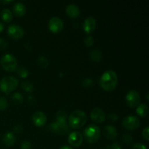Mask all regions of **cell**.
<instances>
[{
    "instance_id": "6da1fadb",
    "label": "cell",
    "mask_w": 149,
    "mask_h": 149,
    "mask_svg": "<svg viewBox=\"0 0 149 149\" xmlns=\"http://www.w3.org/2000/svg\"><path fill=\"white\" fill-rule=\"evenodd\" d=\"M100 87L106 91H113L118 84L117 74L113 70H108L102 74L99 81Z\"/></svg>"
},
{
    "instance_id": "7a4b0ae2",
    "label": "cell",
    "mask_w": 149,
    "mask_h": 149,
    "mask_svg": "<svg viewBox=\"0 0 149 149\" xmlns=\"http://www.w3.org/2000/svg\"><path fill=\"white\" fill-rule=\"evenodd\" d=\"M87 114L82 110H75L68 116V125L73 129H79L85 125Z\"/></svg>"
},
{
    "instance_id": "3957f363",
    "label": "cell",
    "mask_w": 149,
    "mask_h": 149,
    "mask_svg": "<svg viewBox=\"0 0 149 149\" xmlns=\"http://www.w3.org/2000/svg\"><path fill=\"white\" fill-rule=\"evenodd\" d=\"M18 85V80L14 77L7 76L3 77L0 81V89L5 94L14 91Z\"/></svg>"
},
{
    "instance_id": "277c9868",
    "label": "cell",
    "mask_w": 149,
    "mask_h": 149,
    "mask_svg": "<svg viewBox=\"0 0 149 149\" xmlns=\"http://www.w3.org/2000/svg\"><path fill=\"white\" fill-rule=\"evenodd\" d=\"M84 137L89 143L97 142L100 137V130L99 127L95 125L87 126L84 130Z\"/></svg>"
},
{
    "instance_id": "5b68a950",
    "label": "cell",
    "mask_w": 149,
    "mask_h": 149,
    "mask_svg": "<svg viewBox=\"0 0 149 149\" xmlns=\"http://www.w3.org/2000/svg\"><path fill=\"white\" fill-rule=\"evenodd\" d=\"M1 65L6 71L14 72L17 68V59L11 54H5L1 58Z\"/></svg>"
},
{
    "instance_id": "8992f818",
    "label": "cell",
    "mask_w": 149,
    "mask_h": 149,
    "mask_svg": "<svg viewBox=\"0 0 149 149\" xmlns=\"http://www.w3.org/2000/svg\"><path fill=\"white\" fill-rule=\"evenodd\" d=\"M125 101L130 108L137 107L141 101V96L139 93L135 90L129 91L125 96Z\"/></svg>"
},
{
    "instance_id": "52a82bcc",
    "label": "cell",
    "mask_w": 149,
    "mask_h": 149,
    "mask_svg": "<svg viewBox=\"0 0 149 149\" xmlns=\"http://www.w3.org/2000/svg\"><path fill=\"white\" fill-rule=\"evenodd\" d=\"M122 125L128 130H135L140 126V119L137 116L130 115L123 119Z\"/></svg>"
},
{
    "instance_id": "ba28073f",
    "label": "cell",
    "mask_w": 149,
    "mask_h": 149,
    "mask_svg": "<svg viewBox=\"0 0 149 149\" xmlns=\"http://www.w3.org/2000/svg\"><path fill=\"white\" fill-rule=\"evenodd\" d=\"M63 22L60 17H52L48 22V28L52 33H59L63 29Z\"/></svg>"
},
{
    "instance_id": "9c48e42d",
    "label": "cell",
    "mask_w": 149,
    "mask_h": 149,
    "mask_svg": "<svg viewBox=\"0 0 149 149\" xmlns=\"http://www.w3.org/2000/svg\"><path fill=\"white\" fill-rule=\"evenodd\" d=\"M7 34L11 39H19L24 35V30L18 25L12 24L7 29Z\"/></svg>"
},
{
    "instance_id": "30bf717a",
    "label": "cell",
    "mask_w": 149,
    "mask_h": 149,
    "mask_svg": "<svg viewBox=\"0 0 149 149\" xmlns=\"http://www.w3.org/2000/svg\"><path fill=\"white\" fill-rule=\"evenodd\" d=\"M106 113L103 111V109L100 108H95L90 112V119L95 123H103L106 120Z\"/></svg>"
},
{
    "instance_id": "8fae6325",
    "label": "cell",
    "mask_w": 149,
    "mask_h": 149,
    "mask_svg": "<svg viewBox=\"0 0 149 149\" xmlns=\"http://www.w3.org/2000/svg\"><path fill=\"white\" fill-rule=\"evenodd\" d=\"M68 142L73 147H79L82 144L83 136L79 132H73L68 137Z\"/></svg>"
},
{
    "instance_id": "7c38bea8",
    "label": "cell",
    "mask_w": 149,
    "mask_h": 149,
    "mask_svg": "<svg viewBox=\"0 0 149 149\" xmlns=\"http://www.w3.org/2000/svg\"><path fill=\"white\" fill-rule=\"evenodd\" d=\"M47 119L46 115L45 114V113L40 111H37L34 112L33 115H32L33 123L36 127H39L45 126L47 122Z\"/></svg>"
},
{
    "instance_id": "4fadbf2b",
    "label": "cell",
    "mask_w": 149,
    "mask_h": 149,
    "mask_svg": "<svg viewBox=\"0 0 149 149\" xmlns=\"http://www.w3.org/2000/svg\"><path fill=\"white\" fill-rule=\"evenodd\" d=\"M49 128L52 132L58 134H65L68 132V125L67 123L54 122L49 125Z\"/></svg>"
},
{
    "instance_id": "5bb4252c",
    "label": "cell",
    "mask_w": 149,
    "mask_h": 149,
    "mask_svg": "<svg viewBox=\"0 0 149 149\" xmlns=\"http://www.w3.org/2000/svg\"><path fill=\"white\" fill-rule=\"evenodd\" d=\"M96 20L93 17H88L84 20L83 23V29L87 34L92 33L95 29Z\"/></svg>"
},
{
    "instance_id": "9a60e30c",
    "label": "cell",
    "mask_w": 149,
    "mask_h": 149,
    "mask_svg": "<svg viewBox=\"0 0 149 149\" xmlns=\"http://www.w3.org/2000/svg\"><path fill=\"white\" fill-rule=\"evenodd\" d=\"M103 135L107 139L115 140L117 138L118 132L116 128L112 125H106L103 129Z\"/></svg>"
},
{
    "instance_id": "2e32d148",
    "label": "cell",
    "mask_w": 149,
    "mask_h": 149,
    "mask_svg": "<svg viewBox=\"0 0 149 149\" xmlns=\"http://www.w3.org/2000/svg\"><path fill=\"white\" fill-rule=\"evenodd\" d=\"M2 142L7 147H11L15 143V135L12 132H7L4 134L2 138Z\"/></svg>"
},
{
    "instance_id": "e0dca14e",
    "label": "cell",
    "mask_w": 149,
    "mask_h": 149,
    "mask_svg": "<svg viewBox=\"0 0 149 149\" xmlns=\"http://www.w3.org/2000/svg\"><path fill=\"white\" fill-rule=\"evenodd\" d=\"M66 14L72 18H76L78 17L80 14V10L76 4H70L65 8Z\"/></svg>"
},
{
    "instance_id": "ac0fdd59",
    "label": "cell",
    "mask_w": 149,
    "mask_h": 149,
    "mask_svg": "<svg viewBox=\"0 0 149 149\" xmlns=\"http://www.w3.org/2000/svg\"><path fill=\"white\" fill-rule=\"evenodd\" d=\"M13 10L15 15L17 16V17H22L26 14V7L23 3L17 2L13 6Z\"/></svg>"
},
{
    "instance_id": "d6986e66",
    "label": "cell",
    "mask_w": 149,
    "mask_h": 149,
    "mask_svg": "<svg viewBox=\"0 0 149 149\" xmlns=\"http://www.w3.org/2000/svg\"><path fill=\"white\" fill-rule=\"evenodd\" d=\"M90 58L95 62H99L103 58L102 52L99 49H93L90 52Z\"/></svg>"
},
{
    "instance_id": "ffe728a7",
    "label": "cell",
    "mask_w": 149,
    "mask_h": 149,
    "mask_svg": "<svg viewBox=\"0 0 149 149\" xmlns=\"http://www.w3.org/2000/svg\"><path fill=\"white\" fill-rule=\"evenodd\" d=\"M136 113L139 115L141 117H146L148 113V107L146 104H140L137 106Z\"/></svg>"
},
{
    "instance_id": "44dd1931",
    "label": "cell",
    "mask_w": 149,
    "mask_h": 149,
    "mask_svg": "<svg viewBox=\"0 0 149 149\" xmlns=\"http://www.w3.org/2000/svg\"><path fill=\"white\" fill-rule=\"evenodd\" d=\"M1 16L2 20L5 23H10L13 20V13L9 9H4L1 12Z\"/></svg>"
},
{
    "instance_id": "7402d4cb",
    "label": "cell",
    "mask_w": 149,
    "mask_h": 149,
    "mask_svg": "<svg viewBox=\"0 0 149 149\" xmlns=\"http://www.w3.org/2000/svg\"><path fill=\"white\" fill-rule=\"evenodd\" d=\"M20 87L23 91L27 93H31L33 90V85L32 83L28 81H23L20 84Z\"/></svg>"
},
{
    "instance_id": "603a6c76",
    "label": "cell",
    "mask_w": 149,
    "mask_h": 149,
    "mask_svg": "<svg viewBox=\"0 0 149 149\" xmlns=\"http://www.w3.org/2000/svg\"><path fill=\"white\" fill-rule=\"evenodd\" d=\"M56 118L58 122H61V123H66V119H67V114L64 111L60 110L57 112L56 113Z\"/></svg>"
},
{
    "instance_id": "cb8c5ba5",
    "label": "cell",
    "mask_w": 149,
    "mask_h": 149,
    "mask_svg": "<svg viewBox=\"0 0 149 149\" xmlns=\"http://www.w3.org/2000/svg\"><path fill=\"white\" fill-rule=\"evenodd\" d=\"M11 99L13 101V103H15V104H20V103H23V97L20 93H14V94L12 95Z\"/></svg>"
},
{
    "instance_id": "d4e9b609",
    "label": "cell",
    "mask_w": 149,
    "mask_h": 149,
    "mask_svg": "<svg viewBox=\"0 0 149 149\" xmlns=\"http://www.w3.org/2000/svg\"><path fill=\"white\" fill-rule=\"evenodd\" d=\"M94 81H93V79L90 78H86L82 80L81 81V85H82L83 87L84 88H91L94 86Z\"/></svg>"
},
{
    "instance_id": "484cf974",
    "label": "cell",
    "mask_w": 149,
    "mask_h": 149,
    "mask_svg": "<svg viewBox=\"0 0 149 149\" xmlns=\"http://www.w3.org/2000/svg\"><path fill=\"white\" fill-rule=\"evenodd\" d=\"M17 72L19 77L21 78H26L29 76V70L25 67H20V68H17Z\"/></svg>"
},
{
    "instance_id": "4316f807",
    "label": "cell",
    "mask_w": 149,
    "mask_h": 149,
    "mask_svg": "<svg viewBox=\"0 0 149 149\" xmlns=\"http://www.w3.org/2000/svg\"><path fill=\"white\" fill-rule=\"evenodd\" d=\"M38 63L42 68H47L49 65V61L45 56H40L38 58Z\"/></svg>"
},
{
    "instance_id": "83f0119b",
    "label": "cell",
    "mask_w": 149,
    "mask_h": 149,
    "mask_svg": "<svg viewBox=\"0 0 149 149\" xmlns=\"http://www.w3.org/2000/svg\"><path fill=\"white\" fill-rule=\"evenodd\" d=\"M8 108V101L4 97H0V111H3Z\"/></svg>"
},
{
    "instance_id": "f1b7e54d",
    "label": "cell",
    "mask_w": 149,
    "mask_h": 149,
    "mask_svg": "<svg viewBox=\"0 0 149 149\" xmlns=\"http://www.w3.org/2000/svg\"><path fill=\"white\" fill-rule=\"evenodd\" d=\"M84 45H85L87 47H89L93 46V45L94 44V39H93V37L91 35H88V36H87L84 38Z\"/></svg>"
},
{
    "instance_id": "f546056e",
    "label": "cell",
    "mask_w": 149,
    "mask_h": 149,
    "mask_svg": "<svg viewBox=\"0 0 149 149\" xmlns=\"http://www.w3.org/2000/svg\"><path fill=\"white\" fill-rule=\"evenodd\" d=\"M123 141L125 142V143L127 144H130L132 142V137L129 134H125L123 136Z\"/></svg>"
},
{
    "instance_id": "4dcf8cb0",
    "label": "cell",
    "mask_w": 149,
    "mask_h": 149,
    "mask_svg": "<svg viewBox=\"0 0 149 149\" xmlns=\"http://www.w3.org/2000/svg\"><path fill=\"white\" fill-rule=\"evenodd\" d=\"M31 143L29 141H24L20 145L21 149H31Z\"/></svg>"
},
{
    "instance_id": "1f68e13d",
    "label": "cell",
    "mask_w": 149,
    "mask_h": 149,
    "mask_svg": "<svg viewBox=\"0 0 149 149\" xmlns=\"http://www.w3.org/2000/svg\"><path fill=\"white\" fill-rule=\"evenodd\" d=\"M142 136L144 139L146 141H148L149 140V127H145V129L143 130L142 132Z\"/></svg>"
},
{
    "instance_id": "d6a6232c",
    "label": "cell",
    "mask_w": 149,
    "mask_h": 149,
    "mask_svg": "<svg viewBox=\"0 0 149 149\" xmlns=\"http://www.w3.org/2000/svg\"><path fill=\"white\" fill-rule=\"evenodd\" d=\"M8 43H7V40L3 38H0V49H4L7 48Z\"/></svg>"
},
{
    "instance_id": "836d02e7",
    "label": "cell",
    "mask_w": 149,
    "mask_h": 149,
    "mask_svg": "<svg viewBox=\"0 0 149 149\" xmlns=\"http://www.w3.org/2000/svg\"><path fill=\"white\" fill-rule=\"evenodd\" d=\"M108 119L111 121V122L113 123V122H115L117 121L118 116L116 114V113H110V114H109V116H108Z\"/></svg>"
},
{
    "instance_id": "e575fe53",
    "label": "cell",
    "mask_w": 149,
    "mask_h": 149,
    "mask_svg": "<svg viewBox=\"0 0 149 149\" xmlns=\"http://www.w3.org/2000/svg\"><path fill=\"white\" fill-rule=\"evenodd\" d=\"M131 149H148V148L143 143H135L132 146Z\"/></svg>"
},
{
    "instance_id": "d590c367",
    "label": "cell",
    "mask_w": 149,
    "mask_h": 149,
    "mask_svg": "<svg viewBox=\"0 0 149 149\" xmlns=\"http://www.w3.org/2000/svg\"><path fill=\"white\" fill-rule=\"evenodd\" d=\"M14 132L16 133H20L23 131V126L21 125H17L14 127Z\"/></svg>"
},
{
    "instance_id": "8d00e7d4",
    "label": "cell",
    "mask_w": 149,
    "mask_h": 149,
    "mask_svg": "<svg viewBox=\"0 0 149 149\" xmlns=\"http://www.w3.org/2000/svg\"><path fill=\"white\" fill-rule=\"evenodd\" d=\"M111 149H122V146L118 142H115L111 145Z\"/></svg>"
},
{
    "instance_id": "74e56055",
    "label": "cell",
    "mask_w": 149,
    "mask_h": 149,
    "mask_svg": "<svg viewBox=\"0 0 149 149\" xmlns=\"http://www.w3.org/2000/svg\"><path fill=\"white\" fill-rule=\"evenodd\" d=\"M4 24H3V23H1V21H0V33L3 31V30H4Z\"/></svg>"
},
{
    "instance_id": "f35d334b",
    "label": "cell",
    "mask_w": 149,
    "mask_h": 149,
    "mask_svg": "<svg viewBox=\"0 0 149 149\" xmlns=\"http://www.w3.org/2000/svg\"><path fill=\"white\" fill-rule=\"evenodd\" d=\"M59 149H73L71 146H63L62 147H61Z\"/></svg>"
},
{
    "instance_id": "ab89813d",
    "label": "cell",
    "mask_w": 149,
    "mask_h": 149,
    "mask_svg": "<svg viewBox=\"0 0 149 149\" xmlns=\"http://www.w3.org/2000/svg\"><path fill=\"white\" fill-rule=\"evenodd\" d=\"M33 99H34V98H33V96H29V99H28V101H29L30 103H33Z\"/></svg>"
},
{
    "instance_id": "60d3db41",
    "label": "cell",
    "mask_w": 149,
    "mask_h": 149,
    "mask_svg": "<svg viewBox=\"0 0 149 149\" xmlns=\"http://www.w3.org/2000/svg\"><path fill=\"white\" fill-rule=\"evenodd\" d=\"M13 0H9V1H1V3H3V4H10V3L13 2Z\"/></svg>"
},
{
    "instance_id": "b9f144b4",
    "label": "cell",
    "mask_w": 149,
    "mask_h": 149,
    "mask_svg": "<svg viewBox=\"0 0 149 149\" xmlns=\"http://www.w3.org/2000/svg\"><path fill=\"white\" fill-rule=\"evenodd\" d=\"M146 99H147V100L148 101V100H149V99H148V93H147V95H146Z\"/></svg>"
}]
</instances>
